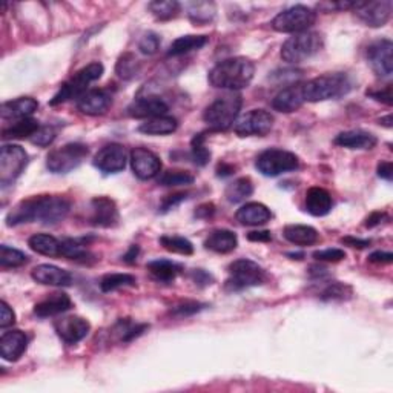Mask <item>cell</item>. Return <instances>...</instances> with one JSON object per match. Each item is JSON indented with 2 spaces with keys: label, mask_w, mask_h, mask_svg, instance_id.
<instances>
[{
  "label": "cell",
  "mask_w": 393,
  "mask_h": 393,
  "mask_svg": "<svg viewBox=\"0 0 393 393\" xmlns=\"http://www.w3.org/2000/svg\"><path fill=\"white\" fill-rule=\"evenodd\" d=\"M241 95L237 93H229L217 97L203 112V120L208 123L209 128L217 131H225L231 128L240 116L241 109Z\"/></svg>",
  "instance_id": "4"
},
{
  "label": "cell",
  "mask_w": 393,
  "mask_h": 393,
  "mask_svg": "<svg viewBox=\"0 0 393 393\" xmlns=\"http://www.w3.org/2000/svg\"><path fill=\"white\" fill-rule=\"evenodd\" d=\"M131 168L140 180H151L161 171V161L152 151L146 147H134L129 155Z\"/></svg>",
  "instance_id": "17"
},
{
  "label": "cell",
  "mask_w": 393,
  "mask_h": 393,
  "mask_svg": "<svg viewBox=\"0 0 393 393\" xmlns=\"http://www.w3.org/2000/svg\"><path fill=\"white\" fill-rule=\"evenodd\" d=\"M208 42H209V37L208 36L189 34V36L178 37L169 46L168 55L169 57L183 55V54H187V53H191V51H195V49H201Z\"/></svg>",
  "instance_id": "34"
},
{
  "label": "cell",
  "mask_w": 393,
  "mask_h": 393,
  "mask_svg": "<svg viewBox=\"0 0 393 393\" xmlns=\"http://www.w3.org/2000/svg\"><path fill=\"white\" fill-rule=\"evenodd\" d=\"M298 166L300 160L297 155L284 149H267L261 152L255 161V168L265 177H278L284 172L298 169Z\"/></svg>",
  "instance_id": "10"
},
{
  "label": "cell",
  "mask_w": 393,
  "mask_h": 393,
  "mask_svg": "<svg viewBox=\"0 0 393 393\" xmlns=\"http://www.w3.org/2000/svg\"><path fill=\"white\" fill-rule=\"evenodd\" d=\"M103 71L105 68L100 62H93L86 65L85 68H81L80 71L74 74L67 84H63L60 86L59 93L53 97V100L49 102V105L57 106L71 100V98H79L81 94L88 91V86L91 85L93 81L98 80L103 76Z\"/></svg>",
  "instance_id": "6"
},
{
  "label": "cell",
  "mask_w": 393,
  "mask_h": 393,
  "mask_svg": "<svg viewBox=\"0 0 393 393\" xmlns=\"http://www.w3.org/2000/svg\"><path fill=\"white\" fill-rule=\"evenodd\" d=\"M40 128L39 121L34 119H20L10 128H5L2 133L4 140H20V138H31Z\"/></svg>",
  "instance_id": "35"
},
{
  "label": "cell",
  "mask_w": 393,
  "mask_h": 393,
  "mask_svg": "<svg viewBox=\"0 0 393 393\" xmlns=\"http://www.w3.org/2000/svg\"><path fill=\"white\" fill-rule=\"evenodd\" d=\"M160 244L166 251L172 253H178V255H192L194 253L192 243L187 239H185V237L163 235L160 237Z\"/></svg>",
  "instance_id": "38"
},
{
  "label": "cell",
  "mask_w": 393,
  "mask_h": 393,
  "mask_svg": "<svg viewBox=\"0 0 393 393\" xmlns=\"http://www.w3.org/2000/svg\"><path fill=\"white\" fill-rule=\"evenodd\" d=\"M138 62L135 57L133 54H123L119 62H117V67H116V71L119 76L121 79H125V80H131V79H134L137 74H138Z\"/></svg>",
  "instance_id": "46"
},
{
  "label": "cell",
  "mask_w": 393,
  "mask_h": 393,
  "mask_svg": "<svg viewBox=\"0 0 393 393\" xmlns=\"http://www.w3.org/2000/svg\"><path fill=\"white\" fill-rule=\"evenodd\" d=\"M60 255L68 260L77 261V263H81V265H91V263H94V261H97L94 253L86 249V244L84 241L72 240V239L62 241Z\"/></svg>",
  "instance_id": "30"
},
{
  "label": "cell",
  "mask_w": 393,
  "mask_h": 393,
  "mask_svg": "<svg viewBox=\"0 0 393 393\" xmlns=\"http://www.w3.org/2000/svg\"><path fill=\"white\" fill-rule=\"evenodd\" d=\"M237 246H239V239L229 229H217V231L211 232L204 241V248L217 253H229L235 251Z\"/></svg>",
  "instance_id": "29"
},
{
  "label": "cell",
  "mask_w": 393,
  "mask_h": 393,
  "mask_svg": "<svg viewBox=\"0 0 393 393\" xmlns=\"http://www.w3.org/2000/svg\"><path fill=\"white\" fill-rule=\"evenodd\" d=\"M204 305H201V302H196V301H185L182 302V305H178L175 306L174 309L171 310V314L174 315V317H178V318H183V317H191V315H195V314H199L200 310H203Z\"/></svg>",
  "instance_id": "48"
},
{
  "label": "cell",
  "mask_w": 393,
  "mask_h": 393,
  "mask_svg": "<svg viewBox=\"0 0 393 393\" xmlns=\"http://www.w3.org/2000/svg\"><path fill=\"white\" fill-rule=\"evenodd\" d=\"M138 252H140V248H138L137 244L131 246L129 251L125 253V255H123V261H125V263H129V265L135 263V260L138 257Z\"/></svg>",
  "instance_id": "61"
},
{
  "label": "cell",
  "mask_w": 393,
  "mask_h": 393,
  "mask_svg": "<svg viewBox=\"0 0 393 393\" xmlns=\"http://www.w3.org/2000/svg\"><path fill=\"white\" fill-rule=\"evenodd\" d=\"M272 217L270 214V209L265 206L263 203H246L243 206L237 211L235 218L237 221H240L243 226H261L266 225L267 221Z\"/></svg>",
  "instance_id": "26"
},
{
  "label": "cell",
  "mask_w": 393,
  "mask_h": 393,
  "mask_svg": "<svg viewBox=\"0 0 393 393\" xmlns=\"http://www.w3.org/2000/svg\"><path fill=\"white\" fill-rule=\"evenodd\" d=\"M249 241H258V243H267L272 240V234L270 231H252L248 234Z\"/></svg>",
  "instance_id": "58"
},
{
  "label": "cell",
  "mask_w": 393,
  "mask_h": 393,
  "mask_svg": "<svg viewBox=\"0 0 393 393\" xmlns=\"http://www.w3.org/2000/svg\"><path fill=\"white\" fill-rule=\"evenodd\" d=\"M192 278H194L195 284L201 286V288H204V286H209V284H212V281H214L212 275L208 274L206 270H203V269H195L192 272Z\"/></svg>",
  "instance_id": "54"
},
{
  "label": "cell",
  "mask_w": 393,
  "mask_h": 393,
  "mask_svg": "<svg viewBox=\"0 0 393 393\" xmlns=\"http://www.w3.org/2000/svg\"><path fill=\"white\" fill-rule=\"evenodd\" d=\"M314 258L317 261H327V263H338V261L346 258V252H344L342 249H337V248L323 249V251L314 252Z\"/></svg>",
  "instance_id": "50"
},
{
  "label": "cell",
  "mask_w": 393,
  "mask_h": 393,
  "mask_svg": "<svg viewBox=\"0 0 393 393\" xmlns=\"http://www.w3.org/2000/svg\"><path fill=\"white\" fill-rule=\"evenodd\" d=\"M71 209L69 200L60 195H39L22 200L8 212L6 225L19 226L23 223H42L53 226L67 218Z\"/></svg>",
  "instance_id": "1"
},
{
  "label": "cell",
  "mask_w": 393,
  "mask_h": 393,
  "mask_svg": "<svg viewBox=\"0 0 393 393\" xmlns=\"http://www.w3.org/2000/svg\"><path fill=\"white\" fill-rule=\"evenodd\" d=\"M149 10L159 20L174 19L180 11V5L175 0H155L149 4Z\"/></svg>",
  "instance_id": "41"
},
{
  "label": "cell",
  "mask_w": 393,
  "mask_h": 393,
  "mask_svg": "<svg viewBox=\"0 0 393 393\" xmlns=\"http://www.w3.org/2000/svg\"><path fill=\"white\" fill-rule=\"evenodd\" d=\"M367 95L376 102L392 106V85H387L384 89H376V91H367Z\"/></svg>",
  "instance_id": "53"
},
{
  "label": "cell",
  "mask_w": 393,
  "mask_h": 393,
  "mask_svg": "<svg viewBox=\"0 0 393 393\" xmlns=\"http://www.w3.org/2000/svg\"><path fill=\"white\" fill-rule=\"evenodd\" d=\"M235 172V166L232 165H227V163H220L218 168H217V175L218 177H229V175H232Z\"/></svg>",
  "instance_id": "62"
},
{
  "label": "cell",
  "mask_w": 393,
  "mask_h": 393,
  "mask_svg": "<svg viewBox=\"0 0 393 393\" xmlns=\"http://www.w3.org/2000/svg\"><path fill=\"white\" fill-rule=\"evenodd\" d=\"M367 60L376 76L389 79L393 74V44L389 39H381L367 46Z\"/></svg>",
  "instance_id": "13"
},
{
  "label": "cell",
  "mask_w": 393,
  "mask_h": 393,
  "mask_svg": "<svg viewBox=\"0 0 393 393\" xmlns=\"http://www.w3.org/2000/svg\"><path fill=\"white\" fill-rule=\"evenodd\" d=\"M284 239L295 246H310L319 240L317 229L306 225H289L284 227Z\"/></svg>",
  "instance_id": "31"
},
{
  "label": "cell",
  "mask_w": 393,
  "mask_h": 393,
  "mask_svg": "<svg viewBox=\"0 0 393 393\" xmlns=\"http://www.w3.org/2000/svg\"><path fill=\"white\" fill-rule=\"evenodd\" d=\"M186 199H187V194H185V192H178V194H171V195H166L165 199L161 200L160 211H161V212H168V211H171L172 208L178 206V204L182 203V201H185Z\"/></svg>",
  "instance_id": "51"
},
{
  "label": "cell",
  "mask_w": 393,
  "mask_h": 393,
  "mask_svg": "<svg viewBox=\"0 0 393 393\" xmlns=\"http://www.w3.org/2000/svg\"><path fill=\"white\" fill-rule=\"evenodd\" d=\"M376 143L378 140L373 134L361 129L346 131V133H341L335 138V145L347 147V149H373Z\"/></svg>",
  "instance_id": "27"
},
{
  "label": "cell",
  "mask_w": 393,
  "mask_h": 393,
  "mask_svg": "<svg viewBox=\"0 0 393 393\" xmlns=\"http://www.w3.org/2000/svg\"><path fill=\"white\" fill-rule=\"evenodd\" d=\"M266 280V272L258 263L248 258L237 260L229 266V278L225 284L226 291L239 292L253 286L263 284Z\"/></svg>",
  "instance_id": "7"
},
{
  "label": "cell",
  "mask_w": 393,
  "mask_h": 393,
  "mask_svg": "<svg viewBox=\"0 0 393 393\" xmlns=\"http://www.w3.org/2000/svg\"><path fill=\"white\" fill-rule=\"evenodd\" d=\"M323 36L317 31L298 32L289 37L281 46V59L288 63H301L321 51Z\"/></svg>",
  "instance_id": "5"
},
{
  "label": "cell",
  "mask_w": 393,
  "mask_h": 393,
  "mask_svg": "<svg viewBox=\"0 0 393 393\" xmlns=\"http://www.w3.org/2000/svg\"><path fill=\"white\" fill-rule=\"evenodd\" d=\"M29 140L37 146H49L55 140V131L51 126H40Z\"/></svg>",
  "instance_id": "49"
},
{
  "label": "cell",
  "mask_w": 393,
  "mask_h": 393,
  "mask_svg": "<svg viewBox=\"0 0 393 393\" xmlns=\"http://www.w3.org/2000/svg\"><path fill=\"white\" fill-rule=\"evenodd\" d=\"M54 329L62 341L67 344H77L79 341L88 337L89 331H91V324L85 318L69 315L57 318L54 321Z\"/></svg>",
  "instance_id": "16"
},
{
  "label": "cell",
  "mask_w": 393,
  "mask_h": 393,
  "mask_svg": "<svg viewBox=\"0 0 393 393\" xmlns=\"http://www.w3.org/2000/svg\"><path fill=\"white\" fill-rule=\"evenodd\" d=\"M274 126V116L266 109H252L243 114L240 119L234 123V131L240 137L258 135L263 137L270 133Z\"/></svg>",
  "instance_id": "12"
},
{
  "label": "cell",
  "mask_w": 393,
  "mask_h": 393,
  "mask_svg": "<svg viewBox=\"0 0 393 393\" xmlns=\"http://www.w3.org/2000/svg\"><path fill=\"white\" fill-rule=\"evenodd\" d=\"M354 11L357 18L371 28H381L390 20L392 2L381 0V2H355Z\"/></svg>",
  "instance_id": "14"
},
{
  "label": "cell",
  "mask_w": 393,
  "mask_h": 393,
  "mask_svg": "<svg viewBox=\"0 0 393 393\" xmlns=\"http://www.w3.org/2000/svg\"><path fill=\"white\" fill-rule=\"evenodd\" d=\"M214 14H215V10L212 4L196 2V4H192L189 8V19L194 23H199V25L211 22L212 19H214Z\"/></svg>",
  "instance_id": "44"
},
{
  "label": "cell",
  "mask_w": 393,
  "mask_h": 393,
  "mask_svg": "<svg viewBox=\"0 0 393 393\" xmlns=\"http://www.w3.org/2000/svg\"><path fill=\"white\" fill-rule=\"evenodd\" d=\"M380 123H381V125L386 126V128H392V116H390V114H389L387 117L381 119V120H380Z\"/></svg>",
  "instance_id": "63"
},
{
  "label": "cell",
  "mask_w": 393,
  "mask_h": 393,
  "mask_svg": "<svg viewBox=\"0 0 393 393\" xmlns=\"http://www.w3.org/2000/svg\"><path fill=\"white\" fill-rule=\"evenodd\" d=\"M28 337L22 331L5 332L0 338V355L6 361H18V359L27 352Z\"/></svg>",
  "instance_id": "23"
},
{
  "label": "cell",
  "mask_w": 393,
  "mask_h": 393,
  "mask_svg": "<svg viewBox=\"0 0 393 393\" xmlns=\"http://www.w3.org/2000/svg\"><path fill=\"white\" fill-rule=\"evenodd\" d=\"M195 177L191 174L189 171H182V169H169L159 177V185L172 187V186H187L194 183Z\"/></svg>",
  "instance_id": "39"
},
{
  "label": "cell",
  "mask_w": 393,
  "mask_h": 393,
  "mask_svg": "<svg viewBox=\"0 0 393 393\" xmlns=\"http://www.w3.org/2000/svg\"><path fill=\"white\" fill-rule=\"evenodd\" d=\"M32 280L45 284V286H57V288H67L72 283V275L68 270L57 267L54 265H39L31 270Z\"/></svg>",
  "instance_id": "21"
},
{
  "label": "cell",
  "mask_w": 393,
  "mask_h": 393,
  "mask_svg": "<svg viewBox=\"0 0 393 393\" xmlns=\"http://www.w3.org/2000/svg\"><path fill=\"white\" fill-rule=\"evenodd\" d=\"M214 212H215V206L212 203H203L200 204L199 208H196L195 211V217L196 218H209L214 215Z\"/></svg>",
  "instance_id": "57"
},
{
  "label": "cell",
  "mask_w": 393,
  "mask_h": 393,
  "mask_svg": "<svg viewBox=\"0 0 393 393\" xmlns=\"http://www.w3.org/2000/svg\"><path fill=\"white\" fill-rule=\"evenodd\" d=\"M29 248L40 253V255L45 257H57L60 255V244L62 241H59L53 235L48 234H34L28 240Z\"/></svg>",
  "instance_id": "36"
},
{
  "label": "cell",
  "mask_w": 393,
  "mask_h": 393,
  "mask_svg": "<svg viewBox=\"0 0 393 393\" xmlns=\"http://www.w3.org/2000/svg\"><path fill=\"white\" fill-rule=\"evenodd\" d=\"M319 295H321V300L324 301H346L352 298L354 291H352V288L347 284L333 281L331 284H327Z\"/></svg>",
  "instance_id": "43"
},
{
  "label": "cell",
  "mask_w": 393,
  "mask_h": 393,
  "mask_svg": "<svg viewBox=\"0 0 393 393\" xmlns=\"http://www.w3.org/2000/svg\"><path fill=\"white\" fill-rule=\"evenodd\" d=\"M378 175L387 182H392L393 178V165L392 161H381L378 165Z\"/></svg>",
  "instance_id": "60"
},
{
  "label": "cell",
  "mask_w": 393,
  "mask_h": 393,
  "mask_svg": "<svg viewBox=\"0 0 393 393\" xmlns=\"http://www.w3.org/2000/svg\"><path fill=\"white\" fill-rule=\"evenodd\" d=\"M384 218H387L386 212H380V211H378V212H372V214L366 218L364 226L368 227V229H372V227H375V226L381 225Z\"/></svg>",
  "instance_id": "56"
},
{
  "label": "cell",
  "mask_w": 393,
  "mask_h": 393,
  "mask_svg": "<svg viewBox=\"0 0 393 393\" xmlns=\"http://www.w3.org/2000/svg\"><path fill=\"white\" fill-rule=\"evenodd\" d=\"M146 269L149 270L154 280L169 283L175 280V277L180 274V270H182V266H178L174 261L169 260H154L151 263H147Z\"/></svg>",
  "instance_id": "33"
},
{
  "label": "cell",
  "mask_w": 393,
  "mask_h": 393,
  "mask_svg": "<svg viewBox=\"0 0 393 393\" xmlns=\"http://www.w3.org/2000/svg\"><path fill=\"white\" fill-rule=\"evenodd\" d=\"M332 196L323 187L314 186L306 192V209L310 215L324 217L332 211Z\"/></svg>",
  "instance_id": "28"
},
{
  "label": "cell",
  "mask_w": 393,
  "mask_h": 393,
  "mask_svg": "<svg viewBox=\"0 0 393 393\" xmlns=\"http://www.w3.org/2000/svg\"><path fill=\"white\" fill-rule=\"evenodd\" d=\"M204 138L203 134L195 135L192 138V149H191V155H192V160L196 166H206L209 160H211V151L204 145Z\"/></svg>",
  "instance_id": "45"
},
{
  "label": "cell",
  "mask_w": 393,
  "mask_h": 393,
  "mask_svg": "<svg viewBox=\"0 0 393 393\" xmlns=\"http://www.w3.org/2000/svg\"><path fill=\"white\" fill-rule=\"evenodd\" d=\"M305 95H302V84H293L288 88L281 89L272 100V108L278 112L291 114L298 111L305 105Z\"/></svg>",
  "instance_id": "22"
},
{
  "label": "cell",
  "mask_w": 393,
  "mask_h": 393,
  "mask_svg": "<svg viewBox=\"0 0 393 393\" xmlns=\"http://www.w3.org/2000/svg\"><path fill=\"white\" fill-rule=\"evenodd\" d=\"M368 261L375 265H390L393 261V255L390 252H373L368 255Z\"/></svg>",
  "instance_id": "55"
},
{
  "label": "cell",
  "mask_w": 393,
  "mask_h": 393,
  "mask_svg": "<svg viewBox=\"0 0 393 393\" xmlns=\"http://www.w3.org/2000/svg\"><path fill=\"white\" fill-rule=\"evenodd\" d=\"M14 323H15L14 310L6 305V301H2L0 302V327L6 329V327H10Z\"/></svg>",
  "instance_id": "52"
},
{
  "label": "cell",
  "mask_w": 393,
  "mask_h": 393,
  "mask_svg": "<svg viewBox=\"0 0 393 393\" xmlns=\"http://www.w3.org/2000/svg\"><path fill=\"white\" fill-rule=\"evenodd\" d=\"M28 263V255L10 246H0V266L2 267H20Z\"/></svg>",
  "instance_id": "42"
},
{
  "label": "cell",
  "mask_w": 393,
  "mask_h": 393,
  "mask_svg": "<svg viewBox=\"0 0 393 393\" xmlns=\"http://www.w3.org/2000/svg\"><path fill=\"white\" fill-rule=\"evenodd\" d=\"M160 48V37L155 32H146V34L140 39L138 42V49L140 53L146 54V55H152L159 51Z\"/></svg>",
  "instance_id": "47"
},
{
  "label": "cell",
  "mask_w": 393,
  "mask_h": 393,
  "mask_svg": "<svg viewBox=\"0 0 393 393\" xmlns=\"http://www.w3.org/2000/svg\"><path fill=\"white\" fill-rule=\"evenodd\" d=\"M91 215L89 223L98 227H114L117 226L120 215L119 209L108 196H95L91 200Z\"/></svg>",
  "instance_id": "18"
},
{
  "label": "cell",
  "mask_w": 393,
  "mask_h": 393,
  "mask_svg": "<svg viewBox=\"0 0 393 393\" xmlns=\"http://www.w3.org/2000/svg\"><path fill=\"white\" fill-rule=\"evenodd\" d=\"M39 109V102L32 97H20L15 100L5 102L2 105L0 116L4 120H20L28 119L31 114H34Z\"/></svg>",
  "instance_id": "25"
},
{
  "label": "cell",
  "mask_w": 393,
  "mask_h": 393,
  "mask_svg": "<svg viewBox=\"0 0 393 393\" xmlns=\"http://www.w3.org/2000/svg\"><path fill=\"white\" fill-rule=\"evenodd\" d=\"M352 89V80L344 72H331L302 84V95L310 103L332 100L346 95Z\"/></svg>",
  "instance_id": "3"
},
{
  "label": "cell",
  "mask_w": 393,
  "mask_h": 393,
  "mask_svg": "<svg viewBox=\"0 0 393 393\" xmlns=\"http://www.w3.org/2000/svg\"><path fill=\"white\" fill-rule=\"evenodd\" d=\"M177 128H178L177 119L171 116H160V117L145 120L142 125L138 126V131L147 135H168L175 133Z\"/></svg>",
  "instance_id": "32"
},
{
  "label": "cell",
  "mask_w": 393,
  "mask_h": 393,
  "mask_svg": "<svg viewBox=\"0 0 393 393\" xmlns=\"http://www.w3.org/2000/svg\"><path fill=\"white\" fill-rule=\"evenodd\" d=\"M341 243L350 246V248H357V249H364L371 244V240H361V239H355V237H344L341 239Z\"/></svg>",
  "instance_id": "59"
},
{
  "label": "cell",
  "mask_w": 393,
  "mask_h": 393,
  "mask_svg": "<svg viewBox=\"0 0 393 393\" xmlns=\"http://www.w3.org/2000/svg\"><path fill=\"white\" fill-rule=\"evenodd\" d=\"M128 155L125 147L119 143H111L103 146L100 151L95 154L94 166L102 171L103 174H119L126 168Z\"/></svg>",
  "instance_id": "15"
},
{
  "label": "cell",
  "mask_w": 393,
  "mask_h": 393,
  "mask_svg": "<svg viewBox=\"0 0 393 393\" xmlns=\"http://www.w3.org/2000/svg\"><path fill=\"white\" fill-rule=\"evenodd\" d=\"M168 111H169L168 103L165 100H161L160 97H155V95L135 98V100L126 108L129 117L145 119V120L166 116Z\"/></svg>",
  "instance_id": "19"
},
{
  "label": "cell",
  "mask_w": 393,
  "mask_h": 393,
  "mask_svg": "<svg viewBox=\"0 0 393 393\" xmlns=\"http://www.w3.org/2000/svg\"><path fill=\"white\" fill-rule=\"evenodd\" d=\"M252 192H253V185L251 182V178L241 177L227 185L225 196L229 203H241L248 199V196H251Z\"/></svg>",
  "instance_id": "37"
},
{
  "label": "cell",
  "mask_w": 393,
  "mask_h": 393,
  "mask_svg": "<svg viewBox=\"0 0 393 393\" xmlns=\"http://www.w3.org/2000/svg\"><path fill=\"white\" fill-rule=\"evenodd\" d=\"M317 20V13L312 8L305 5H295L275 15L272 20V28L284 34H298V32L309 31Z\"/></svg>",
  "instance_id": "8"
},
{
  "label": "cell",
  "mask_w": 393,
  "mask_h": 393,
  "mask_svg": "<svg viewBox=\"0 0 393 393\" xmlns=\"http://www.w3.org/2000/svg\"><path fill=\"white\" fill-rule=\"evenodd\" d=\"M255 74V65H253L246 57H232L223 62L217 63L214 68L209 71V84L214 88L220 89H231V91H239V89L248 88Z\"/></svg>",
  "instance_id": "2"
},
{
  "label": "cell",
  "mask_w": 393,
  "mask_h": 393,
  "mask_svg": "<svg viewBox=\"0 0 393 393\" xmlns=\"http://www.w3.org/2000/svg\"><path fill=\"white\" fill-rule=\"evenodd\" d=\"M112 97L105 89H88L77 98V109L86 116H102L109 108Z\"/></svg>",
  "instance_id": "20"
},
{
  "label": "cell",
  "mask_w": 393,
  "mask_h": 393,
  "mask_svg": "<svg viewBox=\"0 0 393 393\" xmlns=\"http://www.w3.org/2000/svg\"><path fill=\"white\" fill-rule=\"evenodd\" d=\"M28 165V154L19 145H4L0 151V183L11 185Z\"/></svg>",
  "instance_id": "11"
},
{
  "label": "cell",
  "mask_w": 393,
  "mask_h": 393,
  "mask_svg": "<svg viewBox=\"0 0 393 393\" xmlns=\"http://www.w3.org/2000/svg\"><path fill=\"white\" fill-rule=\"evenodd\" d=\"M135 277L131 274H108L100 280V289L102 292H112L126 286H135Z\"/></svg>",
  "instance_id": "40"
},
{
  "label": "cell",
  "mask_w": 393,
  "mask_h": 393,
  "mask_svg": "<svg viewBox=\"0 0 393 393\" xmlns=\"http://www.w3.org/2000/svg\"><path fill=\"white\" fill-rule=\"evenodd\" d=\"M72 307V301L67 293L55 292L49 297L42 300L34 306V314L39 318H48V317H57L63 312H67Z\"/></svg>",
  "instance_id": "24"
},
{
  "label": "cell",
  "mask_w": 393,
  "mask_h": 393,
  "mask_svg": "<svg viewBox=\"0 0 393 393\" xmlns=\"http://www.w3.org/2000/svg\"><path fill=\"white\" fill-rule=\"evenodd\" d=\"M88 154L89 149L86 145L68 143L48 154L46 168L54 174H68L84 163Z\"/></svg>",
  "instance_id": "9"
}]
</instances>
